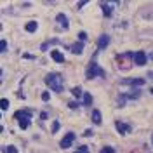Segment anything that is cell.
Instances as JSON below:
<instances>
[{"mask_svg":"<svg viewBox=\"0 0 153 153\" xmlns=\"http://www.w3.org/2000/svg\"><path fill=\"white\" fill-rule=\"evenodd\" d=\"M45 84L54 89L56 92H63V78L59 73H49L47 77H45Z\"/></svg>","mask_w":153,"mask_h":153,"instance_id":"cell-1","label":"cell"},{"mask_svg":"<svg viewBox=\"0 0 153 153\" xmlns=\"http://www.w3.org/2000/svg\"><path fill=\"white\" fill-rule=\"evenodd\" d=\"M134 58L132 52H125V54H120L118 58H117V66H118V70H122V72H129L131 68H132V63L131 59Z\"/></svg>","mask_w":153,"mask_h":153,"instance_id":"cell-2","label":"cell"},{"mask_svg":"<svg viewBox=\"0 0 153 153\" xmlns=\"http://www.w3.org/2000/svg\"><path fill=\"white\" fill-rule=\"evenodd\" d=\"M96 75H101V77H104V72H103L101 68L98 66V63H91V66H89V70H87V78L91 80V78H94Z\"/></svg>","mask_w":153,"mask_h":153,"instance_id":"cell-3","label":"cell"},{"mask_svg":"<svg viewBox=\"0 0 153 153\" xmlns=\"http://www.w3.org/2000/svg\"><path fill=\"white\" fill-rule=\"evenodd\" d=\"M73 141H75V134H73V132H68L64 137H63L61 148H64V150H66V148H70V146L73 144Z\"/></svg>","mask_w":153,"mask_h":153,"instance_id":"cell-4","label":"cell"},{"mask_svg":"<svg viewBox=\"0 0 153 153\" xmlns=\"http://www.w3.org/2000/svg\"><path fill=\"white\" fill-rule=\"evenodd\" d=\"M108 44H110V35H101V37L98 38V49H99V51L106 49Z\"/></svg>","mask_w":153,"mask_h":153,"instance_id":"cell-5","label":"cell"},{"mask_svg":"<svg viewBox=\"0 0 153 153\" xmlns=\"http://www.w3.org/2000/svg\"><path fill=\"white\" fill-rule=\"evenodd\" d=\"M134 61L137 63L139 66H144V64H146V54H144L143 51L136 52V54H134Z\"/></svg>","mask_w":153,"mask_h":153,"instance_id":"cell-6","label":"cell"},{"mask_svg":"<svg viewBox=\"0 0 153 153\" xmlns=\"http://www.w3.org/2000/svg\"><path fill=\"white\" fill-rule=\"evenodd\" d=\"M31 117V112L30 110H19V112L14 113V118H18V120H23V118H30Z\"/></svg>","mask_w":153,"mask_h":153,"instance_id":"cell-7","label":"cell"},{"mask_svg":"<svg viewBox=\"0 0 153 153\" xmlns=\"http://www.w3.org/2000/svg\"><path fill=\"white\" fill-rule=\"evenodd\" d=\"M115 125H117V129H118V132H120V134H127L129 131H131V127H129L127 123H122L120 120H117Z\"/></svg>","mask_w":153,"mask_h":153,"instance_id":"cell-8","label":"cell"},{"mask_svg":"<svg viewBox=\"0 0 153 153\" xmlns=\"http://www.w3.org/2000/svg\"><path fill=\"white\" fill-rule=\"evenodd\" d=\"M122 84H125V85H143L144 80L143 78H125V80H122Z\"/></svg>","mask_w":153,"mask_h":153,"instance_id":"cell-9","label":"cell"},{"mask_svg":"<svg viewBox=\"0 0 153 153\" xmlns=\"http://www.w3.org/2000/svg\"><path fill=\"white\" fill-rule=\"evenodd\" d=\"M51 58H52L56 63H64V56H63L61 52L58 51V49H54V51L51 52Z\"/></svg>","mask_w":153,"mask_h":153,"instance_id":"cell-10","label":"cell"},{"mask_svg":"<svg viewBox=\"0 0 153 153\" xmlns=\"http://www.w3.org/2000/svg\"><path fill=\"white\" fill-rule=\"evenodd\" d=\"M56 21H58V23L61 24L64 30H66V28L70 26V24H68V19H66V16H64V14H58V16H56Z\"/></svg>","mask_w":153,"mask_h":153,"instance_id":"cell-11","label":"cell"},{"mask_svg":"<svg viewBox=\"0 0 153 153\" xmlns=\"http://www.w3.org/2000/svg\"><path fill=\"white\" fill-rule=\"evenodd\" d=\"M72 52H73V54H77V56H78V54H82V52H84V44H82V42L73 44V45H72Z\"/></svg>","mask_w":153,"mask_h":153,"instance_id":"cell-12","label":"cell"},{"mask_svg":"<svg viewBox=\"0 0 153 153\" xmlns=\"http://www.w3.org/2000/svg\"><path fill=\"white\" fill-rule=\"evenodd\" d=\"M101 7H103V14H104L106 18H112V14H113V7H112V5H108V4H103Z\"/></svg>","mask_w":153,"mask_h":153,"instance_id":"cell-13","label":"cell"},{"mask_svg":"<svg viewBox=\"0 0 153 153\" xmlns=\"http://www.w3.org/2000/svg\"><path fill=\"white\" fill-rule=\"evenodd\" d=\"M92 122L96 123V125L101 123V112H99V110H94V112H92Z\"/></svg>","mask_w":153,"mask_h":153,"instance_id":"cell-14","label":"cell"},{"mask_svg":"<svg viewBox=\"0 0 153 153\" xmlns=\"http://www.w3.org/2000/svg\"><path fill=\"white\" fill-rule=\"evenodd\" d=\"M92 104V96L89 92H84V106H91Z\"/></svg>","mask_w":153,"mask_h":153,"instance_id":"cell-15","label":"cell"},{"mask_svg":"<svg viewBox=\"0 0 153 153\" xmlns=\"http://www.w3.org/2000/svg\"><path fill=\"white\" fill-rule=\"evenodd\" d=\"M37 21H30V23H26V31H30V33H33V31L37 30Z\"/></svg>","mask_w":153,"mask_h":153,"instance_id":"cell-16","label":"cell"},{"mask_svg":"<svg viewBox=\"0 0 153 153\" xmlns=\"http://www.w3.org/2000/svg\"><path fill=\"white\" fill-rule=\"evenodd\" d=\"M19 127L23 129V131H26V129L30 127V118H23V120H19Z\"/></svg>","mask_w":153,"mask_h":153,"instance_id":"cell-17","label":"cell"},{"mask_svg":"<svg viewBox=\"0 0 153 153\" xmlns=\"http://www.w3.org/2000/svg\"><path fill=\"white\" fill-rule=\"evenodd\" d=\"M72 94L75 96V98H82V89H80V87H73Z\"/></svg>","mask_w":153,"mask_h":153,"instance_id":"cell-18","label":"cell"},{"mask_svg":"<svg viewBox=\"0 0 153 153\" xmlns=\"http://www.w3.org/2000/svg\"><path fill=\"white\" fill-rule=\"evenodd\" d=\"M4 152L5 153H18V148H16V146H5Z\"/></svg>","mask_w":153,"mask_h":153,"instance_id":"cell-19","label":"cell"},{"mask_svg":"<svg viewBox=\"0 0 153 153\" xmlns=\"http://www.w3.org/2000/svg\"><path fill=\"white\" fill-rule=\"evenodd\" d=\"M0 108H2V110H7V108H9V101H7L5 98H2V101H0Z\"/></svg>","mask_w":153,"mask_h":153,"instance_id":"cell-20","label":"cell"},{"mask_svg":"<svg viewBox=\"0 0 153 153\" xmlns=\"http://www.w3.org/2000/svg\"><path fill=\"white\" fill-rule=\"evenodd\" d=\"M0 51H2V52H5V51H7V42L4 40V38L0 40Z\"/></svg>","mask_w":153,"mask_h":153,"instance_id":"cell-21","label":"cell"},{"mask_svg":"<svg viewBox=\"0 0 153 153\" xmlns=\"http://www.w3.org/2000/svg\"><path fill=\"white\" fill-rule=\"evenodd\" d=\"M101 153H115V150H113L112 146H104L101 150Z\"/></svg>","mask_w":153,"mask_h":153,"instance_id":"cell-22","label":"cell"},{"mask_svg":"<svg viewBox=\"0 0 153 153\" xmlns=\"http://www.w3.org/2000/svg\"><path fill=\"white\" fill-rule=\"evenodd\" d=\"M68 106H70L72 110H75V108H78V103H77V101H70V103H68Z\"/></svg>","mask_w":153,"mask_h":153,"instance_id":"cell-23","label":"cell"},{"mask_svg":"<svg viewBox=\"0 0 153 153\" xmlns=\"http://www.w3.org/2000/svg\"><path fill=\"white\" fill-rule=\"evenodd\" d=\"M59 131V122H54L52 123V132H58Z\"/></svg>","mask_w":153,"mask_h":153,"instance_id":"cell-24","label":"cell"},{"mask_svg":"<svg viewBox=\"0 0 153 153\" xmlns=\"http://www.w3.org/2000/svg\"><path fill=\"white\" fill-rule=\"evenodd\" d=\"M49 98H51L49 92H44V94H42V99H44V101H49Z\"/></svg>","mask_w":153,"mask_h":153,"instance_id":"cell-25","label":"cell"},{"mask_svg":"<svg viewBox=\"0 0 153 153\" xmlns=\"http://www.w3.org/2000/svg\"><path fill=\"white\" fill-rule=\"evenodd\" d=\"M75 153H89V150H87V148L84 146V148H78V150H77Z\"/></svg>","mask_w":153,"mask_h":153,"instance_id":"cell-26","label":"cell"},{"mask_svg":"<svg viewBox=\"0 0 153 153\" xmlns=\"http://www.w3.org/2000/svg\"><path fill=\"white\" fill-rule=\"evenodd\" d=\"M78 38H80V42H82V40H85V38H87V35H85L84 31H80V33H78Z\"/></svg>","mask_w":153,"mask_h":153,"instance_id":"cell-27","label":"cell"},{"mask_svg":"<svg viewBox=\"0 0 153 153\" xmlns=\"http://www.w3.org/2000/svg\"><path fill=\"white\" fill-rule=\"evenodd\" d=\"M40 118H42V120H45V118H47V113L42 112V113H40Z\"/></svg>","mask_w":153,"mask_h":153,"instance_id":"cell-28","label":"cell"},{"mask_svg":"<svg viewBox=\"0 0 153 153\" xmlns=\"http://www.w3.org/2000/svg\"><path fill=\"white\" fill-rule=\"evenodd\" d=\"M84 136H92V131H91V129H87V131L84 132Z\"/></svg>","mask_w":153,"mask_h":153,"instance_id":"cell-29","label":"cell"},{"mask_svg":"<svg viewBox=\"0 0 153 153\" xmlns=\"http://www.w3.org/2000/svg\"><path fill=\"white\" fill-rule=\"evenodd\" d=\"M152 143H153V134H152Z\"/></svg>","mask_w":153,"mask_h":153,"instance_id":"cell-30","label":"cell"},{"mask_svg":"<svg viewBox=\"0 0 153 153\" xmlns=\"http://www.w3.org/2000/svg\"><path fill=\"white\" fill-rule=\"evenodd\" d=\"M152 59H153V54H152Z\"/></svg>","mask_w":153,"mask_h":153,"instance_id":"cell-31","label":"cell"},{"mask_svg":"<svg viewBox=\"0 0 153 153\" xmlns=\"http://www.w3.org/2000/svg\"><path fill=\"white\" fill-rule=\"evenodd\" d=\"M152 94H153V89H152Z\"/></svg>","mask_w":153,"mask_h":153,"instance_id":"cell-32","label":"cell"}]
</instances>
